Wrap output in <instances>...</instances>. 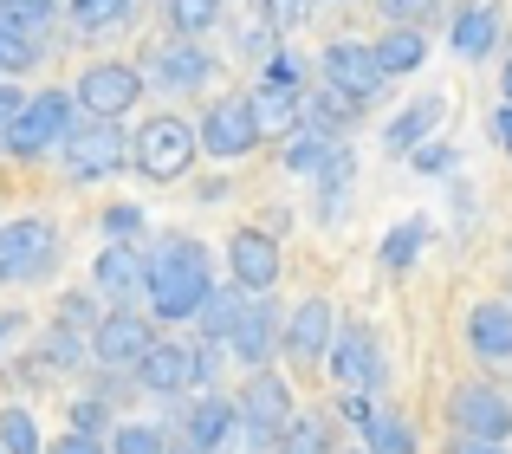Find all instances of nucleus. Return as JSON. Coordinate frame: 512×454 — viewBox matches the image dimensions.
Masks as SVG:
<instances>
[{"label":"nucleus","mask_w":512,"mask_h":454,"mask_svg":"<svg viewBox=\"0 0 512 454\" xmlns=\"http://www.w3.org/2000/svg\"><path fill=\"white\" fill-rule=\"evenodd\" d=\"M214 292V260L201 240L188 234H169L150 247V279H143V299H150V312L163 318V325H188V318L208 305Z\"/></svg>","instance_id":"f257e3e1"},{"label":"nucleus","mask_w":512,"mask_h":454,"mask_svg":"<svg viewBox=\"0 0 512 454\" xmlns=\"http://www.w3.org/2000/svg\"><path fill=\"white\" fill-rule=\"evenodd\" d=\"M72 124H78V98H65V91H39V98H26L20 117L0 130V156H13V163H33V156L59 150V137H65Z\"/></svg>","instance_id":"f03ea898"},{"label":"nucleus","mask_w":512,"mask_h":454,"mask_svg":"<svg viewBox=\"0 0 512 454\" xmlns=\"http://www.w3.org/2000/svg\"><path fill=\"white\" fill-rule=\"evenodd\" d=\"M59 163L72 182H104L130 163V137L117 130V117H91V124H72L59 137Z\"/></svg>","instance_id":"7ed1b4c3"},{"label":"nucleus","mask_w":512,"mask_h":454,"mask_svg":"<svg viewBox=\"0 0 512 454\" xmlns=\"http://www.w3.org/2000/svg\"><path fill=\"white\" fill-rule=\"evenodd\" d=\"M234 409H240V442H247V448H273L279 429L292 422V383L279 377V370L260 364V370H247Z\"/></svg>","instance_id":"20e7f679"},{"label":"nucleus","mask_w":512,"mask_h":454,"mask_svg":"<svg viewBox=\"0 0 512 454\" xmlns=\"http://www.w3.org/2000/svg\"><path fill=\"white\" fill-rule=\"evenodd\" d=\"M195 150H201V130L182 124V117H150V124L130 137V163L150 182H182L188 163H195Z\"/></svg>","instance_id":"39448f33"},{"label":"nucleus","mask_w":512,"mask_h":454,"mask_svg":"<svg viewBox=\"0 0 512 454\" xmlns=\"http://www.w3.org/2000/svg\"><path fill=\"white\" fill-rule=\"evenodd\" d=\"M59 266V227L46 215H20L0 227V279L7 286H33Z\"/></svg>","instance_id":"423d86ee"},{"label":"nucleus","mask_w":512,"mask_h":454,"mask_svg":"<svg viewBox=\"0 0 512 454\" xmlns=\"http://www.w3.org/2000/svg\"><path fill=\"white\" fill-rule=\"evenodd\" d=\"M318 65H325V85L338 91V98H350L357 111H363V104H376V98H383V85H389L376 46H363V39H331Z\"/></svg>","instance_id":"0eeeda50"},{"label":"nucleus","mask_w":512,"mask_h":454,"mask_svg":"<svg viewBox=\"0 0 512 454\" xmlns=\"http://www.w3.org/2000/svg\"><path fill=\"white\" fill-rule=\"evenodd\" d=\"M279 331H286V318H279V305L266 299V292H240V305H234V325H227V357L234 364H247V370H260L266 357L279 351Z\"/></svg>","instance_id":"6e6552de"},{"label":"nucleus","mask_w":512,"mask_h":454,"mask_svg":"<svg viewBox=\"0 0 512 454\" xmlns=\"http://www.w3.org/2000/svg\"><path fill=\"white\" fill-rule=\"evenodd\" d=\"M201 150L221 156V163H234V156H247L253 143L266 137L260 117H253V91H234V98H214L208 111H201Z\"/></svg>","instance_id":"1a4fd4ad"},{"label":"nucleus","mask_w":512,"mask_h":454,"mask_svg":"<svg viewBox=\"0 0 512 454\" xmlns=\"http://www.w3.org/2000/svg\"><path fill=\"white\" fill-rule=\"evenodd\" d=\"M325 364H331V377H338V390H383L389 383V364H383V344H376V331L370 325H350L331 338V351H325Z\"/></svg>","instance_id":"9d476101"},{"label":"nucleus","mask_w":512,"mask_h":454,"mask_svg":"<svg viewBox=\"0 0 512 454\" xmlns=\"http://www.w3.org/2000/svg\"><path fill=\"white\" fill-rule=\"evenodd\" d=\"M150 344H156V325L143 312H130V305H117V312H104L98 325H91V364H104V370H137Z\"/></svg>","instance_id":"9b49d317"},{"label":"nucleus","mask_w":512,"mask_h":454,"mask_svg":"<svg viewBox=\"0 0 512 454\" xmlns=\"http://www.w3.org/2000/svg\"><path fill=\"white\" fill-rule=\"evenodd\" d=\"M72 98H78L85 117H124V111H137V98H143V72L124 65V59H104V65H91V72L78 78Z\"/></svg>","instance_id":"f8f14e48"},{"label":"nucleus","mask_w":512,"mask_h":454,"mask_svg":"<svg viewBox=\"0 0 512 454\" xmlns=\"http://www.w3.org/2000/svg\"><path fill=\"white\" fill-rule=\"evenodd\" d=\"M448 429L454 435H487V442H512V403H506V390H493V383H467V390H454Z\"/></svg>","instance_id":"ddd939ff"},{"label":"nucleus","mask_w":512,"mask_h":454,"mask_svg":"<svg viewBox=\"0 0 512 454\" xmlns=\"http://www.w3.org/2000/svg\"><path fill=\"white\" fill-rule=\"evenodd\" d=\"M331 338H338V312H331L325 299H299V312H292L286 331H279V351L305 370V364H325Z\"/></svg>","instance_id":"4468645a"},{"label":"nucleus","mask_w":512,"mask_h":454,"mask_svg":"<svg viewBox=\"0 0 512 454\" xmlns=\"http://www.w3.org/2000/svg\"><path fill=\"white\" fill-rule=\"evenodd\" d=\"M150 396H182V390H201V370H195V344H163L156 338L143 351V364L130 370Z\"/></svg>","instance_id":"2eb2a0df"},{"label":"nucleus","mask_w":512,"mask_h":454,"mask_svg":"<svg viewBox=\"0 0 512 454\" xmlns=\"http://www.w3.org/2000/svg\"><path fill=\"white\" fill-rule=\"evenodd\" d=\"M143 279H150V253H143L137 240H111V247L91 260V286H98L104 299H117V305L137 299Z\"/></svg>","instance_id":"dca6fc26"},{"label":"nucleus","mask_w":512,"mask_h":454,"mask_svg":"<svg viewBox=\"0 0 512 454\" xmlns=\"http://www.w3.org/2000/svg\"><path fill=\"white\" fill-rule=\"evenodd\" d=\"M150 78L163 91H201L214 78V52L201 46V39H182V33H175L169 46L150 52Z\"/></svg>","instance_id":"f3484780"},{"label":"nucleus","mask_w":512,"mask_h":454,"mask_svg":"<svg viewBox=\"0 0 512 454\" xmlns=\"http://www.w3.org/2000/svg\"><path fill=\"white\" fill-rule=\"evenodd\" d=\"M182 435L195 454H227L240 442V409L234 396H195V409L182 416Z\"/></svg>","instance_id":"a211bd4d"},{"label":"nucleus","mask_w":512,"mask_h":454,"mask_svg":"<svg viewBox=\"0 0 512 454\" xmlns=\"http://www.w3.org/2000/svg\"><path fill=\"white\" fill-rule=\"evenodd\" d=\"M227 273H234V286H247V292H273V279H279V240L260 234V227H240V234L227 240Z\"/></svg>","instance_id":"6ab92c4d"},{"label":"nucleus","mask_w":512,"mask_h":454,"mask_svg":"<svg viewBox=\"0 0 512 454\" xmlns=\"http://www.w3.org/2000/svg\"><path fill=\"white\" fill-rule=\"evenodd\" d=\"M441 117H448V98H441V91H428V98H409V104H402V111L383 124V150H389V156H415L428 137H435Z\"/></svg>","instance_id":"aec40b11"},{"label":"nucleus","mask_w":512,"mask_h":454,"mask_svg":"<svg viewBox=\"0 0 512 454\" xmlns=\"http://www.w3.org/2000/svg\"><path fill=\"white\" fill-rule=\"evenodd\" d=\"M467 344L480 364H512V305L506 299H480L467 312Z\"/></svg>","instance_id":"412c9836"},{"label":"nucleus","mask_w":512,"mask_h":454,"mask_svg":"<svg viewBox=\"0 0 512 454\" xmlns=\"http://www.w3.org/2000/svg\"><path fill=\"white\" fill-rule=\"evenodd\" d=\"M312 182H318V221H338L344 202H350V182H357V150L338 143V150L312 169Z\"/></svg>","instance_id":"4be33fe9"},{"label":"nucleus","mask_w":512,"mask_h":454,"mask_svg":"<svg viewBox=\"0 0 512 454\" xmlns=\"http://www.w3.org/2000/svg\"><path fill=\"white\" fill-rule=\"evenodd\" d=\"M299 111H305V91L273 85V78H260V85H253V117H260V130L286 137V130H299Z\"/></svg>","instance_id":"5701e85b"},{"label":"nucleus","mask_w":512,"mask_h":454,"mask_svg":"<svg viewBox=\"0 0 512 454\" xmlns=\"http://www.w3.org/2000/svg\"><path fill=\"white\" fill-rule=\"evenodd\" d=\"M493 39H500V13H493V7H461V13H454L448 46L461 52V59H487Z\"/></svg>","instance_id":"b1692460"},{"label":"nucleus","mask_w":512,"mask_h":454,"mask_svg":"<svg viewBox=\"0 0 512 454\" xmlns=\"http://www.w3.org/2000/svg\"><path fill=\"white\" fill-rule=\"evenodd\" d=\"M376 59H383V72H389V78H396V72H415V65L428 59L422 26H389V33L376 39Z\"/></svg>","instance_id":"393cba45"},{"label":"nucleus","mask_w":512,"mask_h":454,"mask_svg":"<svg viewBox=\"0 0 512 454\" xmlns=\"http://www.w3.org/2000/svg\"><path fill=\"white\" fill-rule=\"evenodd\" d=\"M338 150V137H325V130H312V124H299V130H286V150H279V163L292 169V176H312L325 156Z\"/></svg>","instance_id":"a878e982"},{"label":"nucleus","mask_w":512,"mask_h":454,"mask_svg":"<svg viewBox=\"0 0 512 454\" xmlns=\"http://www.w3.org/2000/svg\"><path fill=\"white\" fill-rule=\"evenodd\" d=\"M422 240H428V215L396 221V227L383 234V266H389V273H409V266L422 260Z\"/></svg>","instance_id":"bb28decb"},{"label":"nucleus","mask_w":512,"mask_h":454,"mask_svg":"<svg viewBox=\"0 0 512 454\" xmlns=\"http://www.w3.org/2000/svg\"><path fill=\"white\" fill-rule=\"evenodd\" d=\"M363 454H415V429L402 416H389V409H376L363 422Z\"/></svg>","instance_id":"cd10ccee"},{"label":"nucleus","mask_w":512,"mask_h":454,"mask_svg":"<svg viewBox=\"0 0 512 454\" xmlns=\"http://www.w3.org/2000/svg\"><path fill=\"white\" fill-rule=\"evenodd\" d=\"M273 454H331V429H325V416H292L286 429H279Z\"/></svg>","instance_id":"c85d7f7f"},{"label":"nucleus","mask_w":512,"mask_h":454,"mask_svg":"<svg viewBox=\"0 0 512 454\" xmlns=\"http://www.w3.org/2000/svg\"><path fill=\"white\" fill-rule=\"evenodd\" d=\"M65 13L78 33H117L130 20V0H65Z\"/></svg>","instance_id":"c756f323"},{"label":"nucleus","mask_w":512,"mask_h":454,"mask_svg":"<svg viewBox=\"0 0 512 454\" xmlns=\"http://www.w3.org/2000/svg\"><path fill=\"white\" fill-rule=\"evenodd\" d=\"M39 59H46L39 33H20V26H0V78H20V72H33Z\"/></svg>","instance_id":"7c9ffc66"},{"label":"nucleus","mask_w":512,"mask_h":454,"mask_svg":"<svg viewBox=\"0 0 512 454\" xmlns=\"http://www.w3.org/2000/svg\"><path fill=\"white\" fill-rule=\"evenodd\" d=\"M0 448H7V454H46L33 409H20V403H7V409H0Z\"/></svg>","instance_id":"2f4dec72"},{"label":"nucleus","mask_w":512,"mask_h":454,"mask_svg":"<svg viewBox=\"0 0 512 454\" xmlns=\"http://www.w3.org/2000/svg\"><path fill=\"white\" fill-rule=\"evenodd\" d=\"M221 26V0H169V33L182 39H201Z\"/></svg>","instance_id":"473e14b6"},{"label":"nucleus","mask_w":512,"mask_h":454,"mask_svg":"<svg viewBox=\"0 0 512 454\" xmlns=\"http://www.w3.org/2000/svg\"><path fill=\"white\" fill-rule=\"evenodd\" d=\"M111 454H169V435L156 422H124L111 429Z\"/></svg>","instance_id":"72a5a7b5"},{"label":"nucleus","mask_w":512,"mask_h":454,"mask_svg":"<svg viewBox=\"0 0 512 454\" xmlns=\"http://www.w3.org/2000/svg\"><path fill=\"white\" fill-rule=\"evenodd\" d=\"M0 26H20V33H46V26H52V0H0Z\"/></svg>","instance_id":"f704fd0d"},{"label":"nucleus","mask_w":512,"mask_h":454,"mask_svg":"<svg viewBox=\"0 0 512 454\" xmlns=\"http://www.w3.org/2000/svg\"><path fill=\"white\" fill-rule=\"evenodd\" d=\"M143 227H150V221H143L137 202H111V208H104V234H111V240H143Z\"/></svg>","instance_id":"c9c22d12"},{"label":"nucleus","mask_w":512,"mask_h":454,"mask_svg":"<svg viewBox=\"0 0 512 454\" xmlns=\"http://www.w3.org/2000/svg\"><path fill=\"white\" fill-rule=\"evenodd\" d=\"M389 13V26H428L441 13V0H376Z\"/></svg>","instance_id":"e433bc0d"},{"label":"nucleus","mask_w":512,"mask_h":454,"mask_svg":"<svg viewBox=\"0 0 512 454\" xmlns=\"http://www.w3.org/2000/svg\"><path fill=\"white\" fill-rule=\"evenodd\" d=\"M46 454H111V442L91 435V429H65L59 442H46Z\"/></svg>","instance_id":"4c0bfd02"},{"label":"nucleus","mask_w":512,"mask_h":454,"mask_svg":"<svg viewBox=\"0 0 512 454\" xmlns=\"http://www.w3.org/2000/svg\"><path fill=\"white\" fill-rule=\"evenodd\" d=\"M72 429H91V435L111 429V409H104V396H78V403H72Z\"/></svg>","instance_id":"58836bf2"},{"label":"nucleus","mask_w":512,"mask_h":454,"mask_svg":"<svg viewBox=\"0 0 512 454\" xmlns=\"http://www.w3.org/2000/svg\"><path fill=\"white\" fill-rule=\"evenodd\" d=\"M260 7H266V26H273V33H292V26L305 20L312 0H260Z\"/></svg>","instance_id":"ea45409f"},{"label":"nucleus","mask_w":512,"mask_h":454,"mask_svg":"<svg viewBox=\"0 0 512 454\" xmlns=\"http://www.w3.org/2000/svg\"><path fill=\"white\" fill-rule=\"evenodd\" d=\"M260 78H273V85H292V91H305V65L292 59V52H273V59H266V72Z\"/></svg>","instance_id":"a19ab883"},{"label":"nucleus","mask_w":512,"mask_h":454,"mask_svg":"<svg viewBox=\"0 0 512 454\" xmlns=\"http://www.w3.org/2000/svg\"><path fill=\"white\" fill-rule=\"evenodd\" d=\"M338 416L350 422V429H357L363 435V422H370L376 416V409H370V390H338Z\"/></svg>","instance_id":"79ce46f5"},{"label":"nucleus","mask_w":512,"mask_h":454,"mask_svg":"<svg viewBox=\"0 0 512 454\" xmlns=\"http://www.w3.org/2000/svg\"><path fill=\"white\" fill-rule=\"evenodd\" d=\"M415 169H422V176H448L454 150H448V143H422V150H415Z\"/></svg>","instance_id":"37998d69"},{"label":"nucleus","mask_w":512,"mask_h":454,"mask_svg":"<svg viewBox=\"0 0 512 454\" xmlns=\"http://www.w3.org/2000/svg\"><path fill=\"white\" fill-rule=\"evenodd\" d=\"M59 325H78V331H91V325H98V312H91V299H85V292L59 299Z\"/></svg>","instance_id":"c03bdc74"},{"label":"nucleus","mask_w":512,"mask_h":454,"mask_svg":"<svg viewBox=\"0 0 512 454\" xmlns=\"http://www.w3.org/2000/svg\"><path fill=\"white\" fill-rule=\"evenodd\" d=\"M20 338H26V312H0V357H7Z\"/></svg>","instance_id":"a18cd8bd"},{"label":"nucleus","mask_w":512,"mask_h":454,"mask_svg":"<svg viewBox=\"0 0 512 454\" xmlns=\"http://www.w3.org/2000/svg\"><path fill=\"white\" fill-rule=\"evenodd\" d=\"M20 104H26V91H20V85H7V78H0V130H7L13 117H20Z\"/></svg>","instance_id":"49530a36"},{"label":"nucleus","mask_w":512,"mask_h":454,"mask_svg":"<svg viewBox=\"0 0 512 454\" xmlns=\"http://www.w3.org/2000/svg\"><path fill=\"white\" fill-rule=\"evenodd\" d=\"M448 454H506V442H487V435H454Z\"/></svg>","instance_id":"de8ad7c7"},{"label":"nucleus","mask_w":512,"mask_h":454,"mask_svg":"<svg viewBox=\"0 0 512 454\" xmlns=\"http://www.w3.org/2000/svg\"><path fill=\"white\" fill-rule=\"evenodd\" d=\"M493 137H500L506 150H512V104H500V111H493Z\"/></svg>","instance_id":"09e8293b"},{"label":"nucleus","mask_w":512,"mask_h":454,"mask_svg":"<svg viewBox=\"0 0 512 454\" xmlns=\"http://www.w3.org/2000/svg\"><path fill=\"white\" fill-rule=\"evenodd\" d=\"M500 85H506V104H512V59H506V78H500Z\"/></svg>","instance_id":"8fccbe9b"},{"label":"nucleus","mask_w":512,"mask_h":454,"mask_svg":"<svg viewBox=\"0 0 512 454\" xmlns=\"http://www.w3.org/2000/svg\"><path fill=\"white\" fill-rule=\"evenodd\" d=\"M0 454H7V448H0Z\"/></svg>","instance_id":"3c124183"}]
</instances>
